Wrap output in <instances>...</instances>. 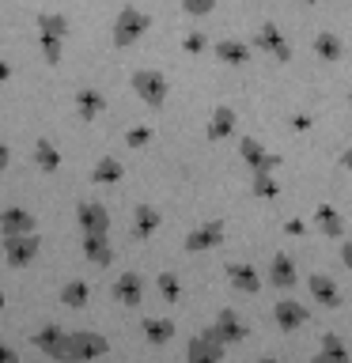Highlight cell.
Returning a JSON list of instances; mask_svg holds the SVG:
<instances>
[{
    "instance_id": "3957f363",
    "label": "cell",
    "mask_w": 352,
    "mask_h": 363,
    "mask_svg": "<svg viewBox=\"0 0 352 363\" xmlns=\"http://www.w3.org/2000/svg\"><path fill=\"white\" fill-rule=\"evenodd\" d=\"M273 318H277V325L284 329V333H292V329H299L307 325V306L303 303H295V299H280L277 306H273Z\"/></svg>"
},
{
    "instance_id": "5b68a950",
    "label": "cell",
    "mask_w": 352,
    "mask_h": 363,
    "mask_svg": "<svg viewBox=\"0 0 352 363\" xmlns=\"http://www.w3.org/2000/svg\"><path fill=\"white\" fill-rule=\"evenodd\" d=\"M314 227H318V235H326V238H345V216H341L334 204H318Z\"/></svg>"
},
{
    "instance_id": "7c38bea8",
    "label": "cell",
    "mask_w": 352,
    "mask_h": 363,
    "mask_svg": "<svg viewBox=\"0 0 352 363\" xmlns=\"http://www.w3.org/2000/svg\"><path fill=\"white\" fill-rule=\"evenodd\" d=\"M220 238H224V223H204L186 238V250H209V246L220 242Z\"/></svg>"
},
{
    "instance_id": "4fadbf2b",
    "label": "cell",
    "mask_w": 352,
    "mask_h": 363,
    "mask_svg": "<svg viewBox=\"0 0 352 363\" xmlns=\"http://www.w3.org/2000/svg\"><path fill=\"white\" fill-rule=\"evenodd\" d=\"M235 129V113L231 110H216V118H212V125H209V136H212V140H220V136H227V133H231Z\"/></svg>"
},
{
    "instance_id": "7a4b0ae2",
    "label": "cell",
    "mask_w": 352,
    "mask_h": 363,
    "mask_svg": "<svg viewBox=\"0 0 352 363\" xmlns=\"http://www.w3.org/2000/svg\"><path fill=\"white\" fill-rule=\"evenodd\" d=\"M224 356V345L212 337V329H204L201 337L189 340V363H220Z\"/></svg>"
},
{
    "instance_id": "e0dca14e",
    "label": "cell",
    "mask_w": 352,
    "mask_h": 363,
    "mask_svg": "<svg viewBox=\"0 0 352 363\" xmlns=\"http://www.w3.org/2000/svg\"><path fill=\"white\" fill-rule=\"evenodd\" d=\"M220 57H224V61H235V65H243L250 53H246V45H238V42H224V45H220Z\"/></svg>"
},
{
    "instance_id": "d4e9b609",
    "label": "cell",
    "mask_w": 352,
    "mask_h": 363,
    "mask_svg": "<svg viewBox=\"0 0 352 363\" xmlns=\"http://www.w3.org/2000/svg\"><path fill=\"white\" fill-rule=\"evenodd\" d=\"M0 363H16V356H11L8 348H0Z\"/></svg>"
},
{
    "instance_id": "ffe728a7",
    "label": "cell",
    "mask_w": 352,
    "mask_h": 363,
    "mask_svg": "<svg viewBox=\"0 0 352 363\" xmlns=\"http://www.w3.org/2000/svg\"><path fill=\"white\" fill-rule=\"evenodd\" d=\"M159 288H163V295H167V299H178V280L175 277H170V272H163V277H159Z\"/></svg>"
},
{
    "instance_id": "8992f818",
    "label": "cell",
    "mask_w": 352,
    "mask_h": 363,
    "mask_svg": "<svg viewBox=\"0 0 352 363\" xmlns=\"http://www.w3.org/2000/svg\"><path fill=\"white\" fill-rule=\"evenodd\" d=\"M212 337L220 340V345H231V340L246 337V325L238 322L235 311H220V318H216V325H212Z\"/></svg>"
},
{
    "instance_id": "484cf974",
    "label": "cell",
    "mask_w": 352,
    "mask_h": 363,
    "mask_svg": "<svg viewBox=\"0 0 352 363\" xmlns=\"http://www.w3.org/2000/svg\"><path fill=\"white\" fill-rule=\"evenodd\" d=\"M303 4H318V0H303Z\"/></svg>"
},
{
    "instance_id": "30bf717a",
    "label": "cell",
    "mask_w": 352,
    "mask_h": 363,
    "mask_svg": "<svg viewBox=\"0 0 352 363\" xmlns=\"http://www.w3.org/2000/svg\"><path fill=\"white\" fill-rule=\"evenodd\" d=\"M314 53L322 57V61L337 65L341 57H345V42H341L334 30H322V34H314Z\"/></svg>"
},
{
    "instance_id": "5bb4252c",
    "label": "cell",
    "mask_w": 352,
    "mask_h": 363,
    "mask_svg": "<svg viewBox=\"0 0 352 363\" xmlns=\"http://www.w3.org/2000/svg\"><path fill=\"white\" fill-rule=\"evenodd\" d=\"M118 299H125V303H136L141 299V291H144V284H141V277H125V280H118Z\"/></svg>"
},
{
    "instance_id": "ac0fdd59",
    "label": "cell",
    "mask_w": 352,
    "mask_h": 363,
    "mask_svg": "<svg viewBox=\"0 0 352 363\" xmlns=\"http://www.w3.org/2000/svg\"><path fill=\"white\" fill-rule=\"evenodd\" d=\"M175 337V325L170 322H152L148 325V340H155V345H163V340H170Z\"/></svg>"
},
{
    "instance_id": "ba28073f",
    "label": "cell",
    "mask_w": 352,
    "mask_h": 363,
    "mask_svg": "<svg viewBox=\"0 0 352 363\" xmlns=\"http://www.w3.org/2000/svg\"><path fill=\"white\" fill-rule=\"evenodd\" d=\"M311 363H352V352L345 348V340H341L337 333H326L322 348H318V356Z\"/></svg>"
},
{
    "instance_id": "603a6c76",
    "label": "cell",
    "mask_w": 352,
    "mask_h": 363,
    "mask_svg": "<svg viewBox=\"0 0 352 363\" xmlns=\"http://www.w3.org/2000/svg\"><path fill=\"white\" fill-rule=\"evenodd\" d=\"M212 0H189V11H209Z\"/></svg>"
},
{
    "instance_id": "4316f807",
    "label": "cell",
    "mask_w": 352,
    "mask_h": 363,
    "mask_svg": "<svg viewBox=\"0 0 352 363\" xmlns=\"http://www.w3.org/2000/svg\"><path fill=\"white\" fill-rule=\"evenodd\" d=\"M261 363H277V359H261Z\"/></svg>"
},
{
    "instance_id": "52a82bcc",
    "label": "cell",
    "mask_w": 352,
    "mask_h": 363,
    "mask_svg": "<svg viewBox=\"0 0 352 363\" xmlns=\"http://www.w3.org/2000/svg\"><path fill=\"white\" fill-rule=\"evenodd\" d=\"M307 284H311V295H314V299L322 303V306H341V288H337L334 277H326V272H314V277L307 280Z\"/></svg>"
},
{
    "instance_id": "7402d4cb",
    "label": "cell",
    "mask_w": 352,
    "mask_h": 363,
    "mask_svg": "<svg viewBox=\"0 0 352 363\" xmlns=\"http://www.w3.org/2000/svg\"><path fill=\"white\" fill-rule=\"evenodd\" d=\"M284 231H288V235H303L307 227H303V220H288V223H284Z\"/></svg>"
},
{
    "instance_id": "2e32d148",
    "label": "cell",
    "mask_w": 352,
    "mask_h": 363,
    "mask_svg": "<svg viewBox=\"0 0 352 363\" xmlns=\"http://www.w3.org/2000/svg\"><path fill=\"white\" fill-rule=\"evenodd\" d=\"M277 182H273V174H254V197H277Z\"/></svg>"
},
{
    "instance_id": "cb8c5ba5",
    "label": "cell",
    "mask_w": 352,
    "mask_h": 363,
    "mask_svg": "<svg viewBox=\"0 0 352 363\" xmlns=\"http://www.w3.org/2000/svg\"><path fill=\"white\" fill-rule=\"evenodd\" d=\"M341 167L352 170V147H345V152H341Z\"/></svg>"
},
{
    "instance_id": "9c48e42d",
    "label": "cell",
    "mask_w": 352,
    "mask_h": 363,
    "mask_svg": "<svg viewBox=\"0 0 352 363\" xmlns=\"http://www.w3.org/2000/svg\"><path fill=\"white\" fill-rule=\"evenodd\" d=\"M227 280H231L243 295H258L261 291V277L254 272V265H227Z\"/></svg>"
},
{
    "instance_id": "d6986e66",
    "label": "cell",
    "mask_w": 352,
    "mask_h": 363,
    "mask_svg": "<svg viewBox=\"0 0 352 363\" xmlns=\"http://www.w3.org/2000/svg\"><path fill=\"white\" fill-rule=\"evenodd\" d=\"M155 223H159V216H155L152 208H141V212H136V235H148Z\"/></svg>"
},
{
    "instance_id": "44dd1931",
    "label": "cell",
    "mask_w": 352,
    "mask_h": 363,
    "mask_svg": "<svg viewBox=\"0 0 352 363\" xmlns=\"http://www.w3.org/2000/svg\"><path fill=\"white\" fill-rule=\"evenodd\" d=\"M341 265L352 269V238H345V242H341Z\"/></svg>"
},
{
    "instance_id": "8fae6325",
    "label": "cell",
    "mask_w": 352,
    "mask_h": 363,
    "mask_svg": "<svg viewBox=\"0 0 352 363\" xmlns=\"http://www.w3.org/2000/svg\"><path fill=\"white\" fill-rule=\"evenodd\" d=\"M258 45H261V50H269V53H277V61H288V57H292L288 42L280 38V30L273 27V23H265V27L258 30Z\"/></svg>"
},
{
    "instance_id": "6da1fadb",
    "label": "cell",
    "mask_w": 352,
    "mask_h": 363,
    "mask_svg": "<svg viewBox=\"0 0 352 363\" xmlns=\"http://www.w3.org/2000/svg\"><path fill=\"white\" fill-rule=\"evenodd\" d=\"M238 152H243V159L250 163L254 174H273L277 163H280V159L273 152H265V144H258V140H243V144H238Z\"/></svg>"
},
{
    "instance_id": "277c9868",
    "label": "cell",
    "mask_w": 352,
    "mask_h": 363,
    "mask_svg": "<svg viewBox=\"0 0 352 363\" xmlns=\"http://www.w3.org/2000/svg\"><path fill=\"white\" fill-rule=\"evenodd\" d=\"M269 284H273V288H280V291H292L295 284H299L295 261H292L288 254H277V257H273V265H269Z\"/></svg>"
},
{
    "instance_id": "9a60e30c",
    "label": "cell",
    "mask_w": 352,
    "mask_h": 363,
    "mask_svg": "<svg viewBox=\"0 0 352 363\" xmlns=\"http://www.w3.org/2000/svg\"><path fill=\"white\" fill-rule=\"evenodd\" d=\"M8 250H11V261L19 265V261L27 257V254H34V238H31V235H11Z\"/></svg>"
},
{
    "instance_id": "83f0119b",
    "label": "cell",
    "mask_w": 352,
    "mask_h": 363,
    "mask_svg": "<svg viewBox=\"0 0 352 363\" xmlns=\"http://www.w3.org/2000/svg\"><path fill=\"white\" fill-rule=\"evenodd\" d=\"M348 106H352V91H348Z\"/></svg>"
}]
</instances>
